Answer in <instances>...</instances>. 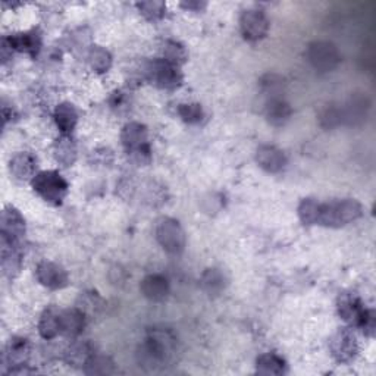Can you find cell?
I'll return each mask as SVG.
<instances>
[{
	"label": "cell",
	"instance_id": "6da1fadb",
	"mask_svg": "<svg viewBox=\"0 0 376 376\" xmlns=\"http://www.w3.org/2000/svg\"><path fill=\"white\" fill-rule=\"evenodd\" d=\"M177 353L178 341L174 333L165 328H153L140 345L137 359L144 370L156 372L165 367V365L172 363L177 358Z\"/></svg>",
	"mask_w": 376,
	"mask_h": 376
},
{
	"label": "cell",
	"instance_id": "7a4b0ae2",
	"mask_svg": "<svg viewBox=\"0 0 376 376\" xmlns=\"http://www.w3.org/2000/svg\"><path fill=\"white\" fill-rule=\"evenodd\" d=\"M363 215L362 204L354 199H344L324 203L319 207L318 223L326 228H341Z\"/></svg>",
	"mask_w": 376,
	"mask_h": 376
},
{
	"label": "cell",
	"instance_id": "3957f363",
	"mask_svg": "<svg viewBox=\"0 0 376 376\" xmlns=\"http://www.w3.org/2000/svg\"><path fill=\"white\" fill-rule=\"evenodd\" d=\"M121 141L125 152L137 165L145 166L150 163L152 150L149 144V133L143 123L130 122L125 125L121 133Z\"/></svg>",
	"mask_w": 376,
	"mask_h": 376
},
{
	"label": "cell",
	"instance_id": "277c9868",
	"mask_svg": "<svg viewBox=\"0 0 376 376\" xmlns=\"http://www.w3.org/2000/svg\"><path fill=\"white\" fill-rule=\"evenodd\" d=\"M34 192L52 204H60L68 194V182L56 171H43L38 172L33 181Z\"/></svg>",
	"mask_w": 376,
	"mask_h": 376
},
{
	"label": "cell",
	"instance_id": "5b68a950",
	"mask_svg": "<svg viewBox=\"0 0 376 376\" xmlns=\"http://www.w3.org/2000/svg\"><path fill=\"white\" fill-rule=\"evenodd\" d=\"M306 57L309 64L319 72H331L336 70L341 62L338 48L331 43V41L324 40L310 43L306 52Z\"/></svg>",
	"mask_w": 376,
	"mask_h": 376
},
{
	"label": "cell",
	"instance_id": "8992f818",
	"mask_svg": "<svg viewBox=\"0 0 376 376\" xmlns=\"http://www.w3.org/2000/svg\"><path fill=\"white\" fill-rule=\"evenodd\" d=\"M156 240L165 252H168L170 255H181L187 244L182 226L172 218H162L157 221Z\"/></svg>",
	"mask_w": 376,
	"mask_h": 376
},
{
	"label": "cell",
	"instance_id": "52a82bcc",
	"mask_svg": "<svg viewBox=\"0 0 376 376\" xmlns=\"http://www.w3.org/2000/svg\"><path fill=\"white\" fill-rule=\"evenodd\" d=\"M145 75L153 84L162 90H177L182 84V72L178 65L166 59H155L148 65Z\"/></svg>",
	"mask_w": 376,
	"mask_h": 376
},
{
	"label": "cell",
	"instance_id": "ba28073f",
	"mask_svg": "<svg viewBox=\"0 0 376 376\" xmlns=\"http://www.w3.org/2000/svg\"><path fill=\"white\" fill-rule=\"evenodd\" d=\"M329 350L332 358L338 363L344 365L356 359L359 353V343L356 336H354L350 329L343 328L331 338Z\"/></svg>",
	"mask_w": 376,
	"mask_h": 376
},
{
	"label": "cell",
	"instance_id": "9c48e42d",
	"mask_svg": "<svg viewBox=\"0 0 376 376\" xmlns=\"http://www.w3.org/2000/svg\"><path fill=\"white\" fill-rule=\"evenodd\" d=\"M370 109V101L366 94L356 93L353 94L344 106L340 108L341 123L350 125V127H362L367 119V114Z\"/></svg>",
	"mask_w": 376,
	"mask_h": 376
},
{
	"label": "cell",
	"instance_id": "30bf717a",
	"mask_svg": "<svg viewBox=\"0 0 376 376\" xmlns=\"http://www.w3.org/2000/svg\"><path fill=\"white\" fill-rule=\"evenodd\" d=\"M369 309L365 307L362 300L351 292H344L338 299V313L345 324L354 328H362Z\"/></svg>",
	"mask_w": 376,
	"mask_h": 376
},
{
	"label": "cell",
	"instance_id": "8fae6325",
	"mask_svg": "<svg viewBox=\"0 0 376 376\" xmlns=\"http://www.w3.org/2000/svg\"><path fill=\"white\" fill-rule=\"evenodd\" d=\"M241 33L247 40L258 41L266 37L269 31V19L259 9H247L240 18Z\"/></svg>",
	"mask_w": 376,
	"mask_h": 376
},
{
	"label": "cell",
	"instance_id": "7c38bea8",
	"mask_svg": "<svg viewBox=\"0 0 376 376\" xmlns=\"http://www.w3.org/2000/svg\"><path fill=\"white\" fill-rule=\"evenodd\" d=\"M0 236L2 238L21 244L26 236V221L15 207H5L0 219Z\"/></svg>",
	"mask_w": 376,
	"mask_h": 376
},
{
	"label": "cell",
	"instance_id": "4fadbf2b",
	"mask_svg": "<svg viewBox=\"0 0 376 376\" xmlns=\"http://www.w3.org/2000/svg\"><path fill=\"white\" fill-rule=\"evenodd\" d=\"M35 277L38 282L50 289H62L68 285L67 270L53 262H41L35 269Z\"/></svg>",
	"mask_w": 376,
	"mask_h": 376
},
{
	"label": "cell",
	"instance_id": "5bb4252c",
	"mask_svg": "<svg viewBox=\"0 0 376 376\" xmlns=\"http://www.w3.org/2000/svg\"><path fill=\"white\" fill-rule=\"evenodd\" d=\"M30 353H31V345L27 338H21V337H13L5 350V356H4V363L5 366H11L9 373L21 366H27V362L30 359Z\"/></svg>",
	"mask_w": 376,
	"mask_h": 376
},
{
	"label": "cell",
	"instance_id": "9a60e30c",
	"mask_svg": "<svg viewBox=\"0 0 376 376\" xmlns=\"http://www.w3.org/2000/svg\"><path fill=\"white\" fill-rule=\"evenodd\" d=\"M256 162L262 170H265L269 174H277L281 172L285 165L287 157L282 150H280L275 145H260L256 152Z\"/></svg>",
	"mask_w": 376,
	"mask_h": 376
},
{
	"label": "cell",
	"instance_id": "2e32d148",
	"mask_svg": "<svg viewBox=\"0 0 376 376\" xmlns=\"http://www.w3.org/2000/svg\"><path fill=\"white\" fill-rule=\"evenodd\" d=\"M87 316L78 307L60 311V333L68 338H75L84 331Z\"/></svg>",
	"mask_w": 376,
	"mask_h": 376
},
{
	"label": "cell",
	"instance_id": "e0dca14e",
	"mask_svg": "<svg viewBox=\"0 0 376 376\" xmlns=\"http://www.w3.org/2000/svg\"><path fill=\"white\" fill-rule=\"evenodd\" d=\"M9 168L12 175L19 181H28L37 175V157L28 152H21L11 159Z\"/></svg>",
	"mask_w": 376,
	"mask_h": 376
},
{
	"label": "cell",
	"instance_id": "ac0fdd59",
	"mask_svg": "<svg viewBox=\"0 0 376 376\" xmlns=\"http://www.w3.org/2000/svg\"><path fill=\"white\" fill-rule=\"evenodd\" d=\"M140 289L145 299L152 302H163L170 294V282L165 277L153 274L141 281Z\"/></svg>",
	"mask_w": 376,
	"mask_h": 376
},
{
	"label": "cell",
	"instance_id": "d6986e66",
	"mask_svg": "<svg viewBox=\"0 0 376 376\" xmlns=\"http://www.w3.org/2000/svg\"><path fill=\"white\" fill-rule=\"evenodd\" d=\"M2 270L4 274L9 278H13L18 272L21 266H23V256H21V250L18 243L8 241L2 238Z\"/></svg>",
	"mask_w": 376,
	"mask_h": 376
},
{
	"label": "cell",
	"instance_id": "ffe728a7",
	"mask_svg": "<svg viewBox=\"0 0 376 376\" xmlns=\"http://www.w3.org/2000/svg\"><path fill=\"white\" fill-rule=\"evenodd\" d=\"M200 284H201V288L207 296L216 297V296H221L222 292L226 289L228 277L222 269L209 267L203 272Z\"/></svg>",
	"mask_w": 376,
	"mask_h": 376
},
{
	"label": "cell",
	"instance_id": "44dd1931",
	"mask_svg": "<svg viewBox=\"0 0 376 376\" xmlns=\"http://www.w3.org/2000/svg\"><path fill=\"white\" fill-rule=\"evenodd\" d=\"M265 114L269 123H272L274 127H282V125H285L289 121L292 109L282 97H275L266 100Z\"/></svg>",
	"mask_w": 376,
	"mask_h": 376
},
{
	"label": "cell",
	"instance_id": "7402d4cb",
	"mask_svg": "<svg viewBox=\"0 0 376 376\" xmlns=\"http://www.w3.org/2000/svg\"><path fill=\"white\" fill-rule=\"evenodd\" d=\"M8 41L11 43L13 50L28 53L33 57H35L41 49V37L37 31L13 34L8 37Z\"/></svg>",
	"mask_w": 376,
	"mask_h": 376
},
{
	"label": "cell",
	"instance_id": "603a6c76",
	"mask_svg": "<svg viewBox=\"0 0 376 376\" xmlns=\"http://www.w3.org/2000/svg\"><path fill=\"white\" fill-rule=\"evenodd\" d=\"M38 332L45 340H53L60 333V310L48 307L38 322Z\"/></svg>",
	"mask_w": 376,
	"mask_h": 376
},
{
	"label": "cell",
	"instance_id": "cb8c5ba5",
	"mask_svg": "<svg viewBox=\"0 0 376 376\" xmlns=\"http://www.w3.org/2000/svg\"><path fill=\"white\" fill-rule=\"evenodd\" d=\"M55 122L62 134H71L78 122V114L71 103H60L55 111Z\"/></svg>",
	"mask_w": 376,
	"mask_h": 376
},
{
	"label": "cell",
	"instance_id": "d4e9b609",
	"mask_svg": "<svg viewBox=\"0 0 376 376\" xmlns=\"http://www.w3.org/2000/svg\"><path fill=\"white\" fill-rule=\"evenodd\" d=\"M53 155L60 165L64 166L74 165L77 159V145L74 140L67 134L59 137L53 145Z\"/></svg>",
	"mask_w": 376,
	"mask_h": 376
},
{
	"label": "cell",
	"instance_id": "484cf974",
	"mask_svg": "<svg viewBox=\"0 0 376 376\" xmlns=\"http://www.w3.org/2000/svg\"><path fill=\"white\" fill-rule=\"evenodd\" d=\"M94 353L93 345L89 341L75 343L65 353V362L74 367H84Z\"/></svg>",
	"mask_w": 376,
	"mask_h": 376
},
{
	"label": "cell",
	"instance_id": "4316f807",
	"mask_svg": "<svg viewBox=\"0 0 376 376\" xmlns=\"http://www.w3.org/2000/svg\"><path fill=\"white\" fill-rule=\"evenodd\" d=\"M77 307L84 313L87 318H94L101 313L104 302L96 291H84L81 292L77 300Z\"/></svg>",
	"mask_w": 376,
	"mask_h": 376
},
{
	"label": "cell",
	"instance_id": "83f0119b",
	"mask_svg": "<svg viewBox=\"0 0 376 376\" xmlns=\"http://www.w3.org/2000/svg\"><path fill=\"white\" fill-rule=\"evenodd\" d=\"M256 369L258 373L260 375H284L287 372V365L278 354L267 353L262 354V356L258 359Z\"/></svg>",
	"mask_w": 376,
	"mask_h": 376
},
{
	"label": "cell",
	"instance_id": "f1b7e54d",
	"mask_svg": "<svg viewBox=\"0 0 376 376\" xmlns=\"http://www.w3.org/2000/svg\"><path fill=\"white\" fill-rule=\"evenodd\" d=\"M84 372L87 375H112L116 372V367L111 358L93 354L92 359L84 366Z\"/></svg>",
	"mask_w": 376,
	"mask_h": 376
},
{
	"label": "cell",
	"instance_id": "f546056e",
	"mask_svg": "<svg viewBox=\"0 0 376 376\" xmlns=\"http://www.w3.org/2000/svg\"><path fill=\"white\" fill-rule=\"evenodd\" d=\"M89 62H90L92 68L96 72L103 74V72H106V71L111 70V67H112V56H111V53L106 49L96 46L89 53Z\"/></svg>",
	"mask_w": 376,
	"mask_h": 376
},
{
	"label": "cell",
	"instance_id": "4dcf8cb0",
	"mask_svg": "<svg viewBox=\"0 0 376 376\" xmlns=\"http://www.w3.org/2000/svg\"><path fill=\"white\" fill-rule=\"evenodd\" d=\"M284 78L277 75V74H266L262 79H260V87L263 94L269 99H275V97H281V94L284 93Z\"/></svg>",
	"mask_w": 376,
	"mask_h": 376
},
{
	"label": "cell",
	"instance_id": "1f68e13d",
	"mask_svg": "<svg viewBox=\"0 0 376 376\" xmlns=\"http://www.w3.org/2000/svg\"><path fill=\"white\" fill-rule=\"evenodd\" d=\"M319 207L315 199H304L299 206V218L304 225H316L319 219Z\"/></svg>",
	"mask_w": 376,
	"mask_h": 376
},
{
	"label": "cell",
	"instance_id": "d6a6232c",
	"mask_svg": "<svg viewBox=\"0 0 376 376\" xmlns=\"http://www.w3.org/2000/svg\"><path fill=\"white\" fill-rule=\"evenodd\" d=\"M163 59H166L168 62H171V64L174 65H182L184 62L187 60V52H185V48L178 43V41H174V40H170L166 41L165 43V48H163Z\"/></svg>",
	"mask_w": 376,
	"mask_h": 376
},
{
	"label": "cell",
	"instance_id": "836d02e7",
	"mask_svg": "<svg viewBox=\"0 0 376 376\" xmlns=\"http://www.w3.org/2000/svg\"><path fill=\"white\" fill-rule=\"evenodd\" d=\"M178 115L187 123H199L203 119L204 112L199 103H182L178 106Z\"/></svg>",
	"mask_w": 376,
	"mask_h": 376
},
{
	"label": "cell",
	"instance_id": "e575fe53",
	"mask_svg": "<svg viewBox=\"0 0 376 376\" xmlns=\"http://www.w3.org/2000/svg\"><path fill=\"white\" fill-rule=\"evenodd\" d=\"M137 8L140 9L141 15L148 18L149 21H159L165 16L166 5L163 2H143L137 4Z\"/></svg>",
	"mask_w": 376,
	"mask_h": 376
},
{
	"label": "cell",
	"instance_id": "d590c367",
	"mask_svg": "<svg viewBox=\"0 0 376 376\" xmlns=\"http://www.w3.org/2000/svg\"><path fill=\"white\" fill-rule=\"evenodd\" d=\"M321 125L324 128H336L338 125H341V114L340 108L337 106H328L322 115H321Z\"/></svg>",
	"mask_w": 376,
	"mask_h": 376
},
{
	"label": "cell",
	"instance_id": "8d00e7d4",
	"mask_svg": "<svg viewBox=\"0 0 376 376\" xmlns=\"http://www.w3.org/2000/svg\"><path fill=\"white\" fill-rule=\"evenodd\" d=\"M360 329L363 331L366 337H373V333H375V311L373 310L367 311V315H366L365 322H363Z\"/></svg>",
	"mask_w": 376,
	"mask_h": 376
},
{
	"label": "cell",
	"instance_id": "74e56055",
	"mask_svg": "<svg viewBox=\"0 0 376 376\" xmlns=\"http://www.w3.org/2000/svg\"><path fill=\"white\" fill-rule=\"evenodd\" d=\"M182 8L188 9V11H196V12H200L206 8V4H201V2H188V4H181Z\"/></svg>",
	"mask_w": 376,
	"mask_h": 376
}]
</instances>
